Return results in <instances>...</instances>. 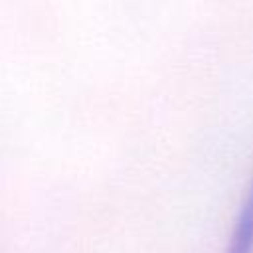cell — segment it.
<instances>
[{"label":"cell","mask_w":253,"mask_h":253,"mask_svg":"<svg viewBox=\"0 0 253 253\" xmlns=\"http://www.w3.org/2000/svg\"><path fill=\"white\" fill-rule=\"evenodd\" d=\"M225 253H253V180L237 211Z\"/></svg>","instance_id":"1"}]
</instances>
